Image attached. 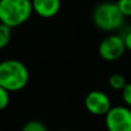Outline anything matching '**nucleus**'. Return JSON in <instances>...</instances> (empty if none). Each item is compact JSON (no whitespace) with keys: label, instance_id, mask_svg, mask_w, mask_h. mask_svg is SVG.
I'll use <instances>...</instances> for the list:
<instances>
[{"label":"nucleus","instance_id":"f257e3e1","mask_svg":"<svg viewBox=\"0 0 131 131\" xmlns=\"http://www.w3.org/2000/svg\"><path fill=\"white\" fill-rule=\"evenodd\" d=\"M29 82V70L27 66L15 59L0 62V86L9 92L20 91Z\"/></svg>","mask_w":131,"mask_h":131},{"label":"nucleus","instance_id":"f03ea898","mask_svg":"<svg viewBox=\"0 0 131 131\" xmlns=\"http://www.w3.org/2000/svg\"><path fill=\"white\" fill-rule=\"evenodd\" d=\"M94 25L101 31L112 32L120 29L124 23V15L118 9L117 4L112 1H102L94 7L92 13Z\"/></svg>","mask_w":131,"mask_h":131},{"label":"nucleus","instance_id":"7ed1b4c3","mask_svg":"<svg viewBox=\"0 0 131 131\" xmlns=\"http://www.w3.org/2000/svg\"><path fill=\"white\" fill-rule=\"evenodd\" d=\"M32 12L31 0H0V23L9 28L27 22Z\"/></svg>","mask_w":131,"mask_h":131},{"label":"nucleus","instance_id":"20e7f679","mask_svg":"<svg viewBox=\"0 0 131 131\" xmlns=\"http://www.w3.org/2000/svg\"><path fill=\"white\" fill-rule=\"evenodd\" d=\"M107 131H131V108L114 106L105 115Z\"/></svg>","mask_w":131,"mask_h":131},{"label":"nucleus","instance_id":"39448f33","mask_svg":"<svg viewBox=\"0 0 131 131\" xmlns=\"http://www.w3.org/2000/svg\"><path fill=\"white\" fill-rule=\"evenodd\" d=\"M125 51L127 48H125L123 38L117 35H111L104 38L99 44V48H98L100 58L109 62L121 59Z\"/></svg>","mask_w":131,"mask_h":131},{"label":"nucleus","instance_id":"423d86ee","mask_svg":"<svg viewBox=\"0 0 131 131\" xmlns=\"http://www.w3.org/2000/svg\"><path fill=\"white\" fill-rule=\"evenodd\" d=\"M84 104L89 113L95 116H105L112 108L109 97L100 90H93L89 92L85 97Z\"/></svg>","mask_w":131,"mask_h":131},{"label":"nucleus","instance_id":"0eeeda50","mask_svg":"<svg viewBox=\"0 0 131 131\" xmlns=\"http://www.w3.org/2000/svg\"><path fill=\"white\" fill-rule=\"evenodd\" d=\"M31 4L35 13L44 18L55 16L61 8V0H31Z\"/></svg>","mask_w":131,"mask_h":131},{"label":"nucleus","instance_id":"6e6552de","mask_svg":"<svg viewBox=\"0 0 131 131\" xmlns=\"http://www.w3.org/2000/svg\"><path fill=\"white\" fill-rule=\"evenodd\" d=\"M128 82L125 81V77L122 74H113L109 76L108 84L113 90L116 91H122L123 88L127 85Z\"/></svg>","mask_w":131,"mask_h":131},{"label":"nucleus","instance_id":"1a4fd4ad","mask_svg":"<svg viewBox=\"0 0 131 131\" xmlns=\"http://www.w3.org/2000/svg\"><path fill=\"white\" fill-rule=\"evenodd\" d=\"M10 36L12 28H9L8 25L4 24V23H0V50L8 45L9 40H10Z\"/></svg>","mask_w":131,"mask_h":131},{"label":"nucleus","instance_id":"9d476101","mask_svg":"<svg viewBox=\"0 0 131 131\" xmlns=\"http://www.w3.org/2000/svg\"><path fill=\"white\" fill-rule=\"evenodd\" d=\"M22 131H47V128L39 121H30L23 125Z\"/></svg>","mask_w":131,"mask_h":131},{"label":"nucleus","instance_id":"9b49d317","mask_svg":"<svg viewBox=\"0 0 131 131\" xmlns=\"http://www.w3.org/2000/svg\"><path fill=\"white\" fill-rule=\"evenodd\" d=\"M116 4L124 17H131V0H117Z\"/></svg>","mask_w":131,"mask_h":131},{"label":"nucleus","instance_id":"f8f14e48","mask_svg":"<svg viewBox=\"0 0 131 131\" xmlns=\"http://www.w3.org/2000/svg\"><path fill=\"white\" fill-rule=\"evenodd\" d=\"M9 104V91L0 86V111L5 109Z\"/></svg>","mask_w":131,"mask_h":131},{"label":"nucleus","instance_id":"ddd939ff","mask_svg":"<svg viewBox=\"0 0 131 131\" xmlns=\"http://www.w3.org/2000/svg\"><path fill=\"white\" fill-rule=\"evenodd\" d=\"M121 92H122V99L125 106L131 108V83H127V85L123 88Z\"/></svg>","mask_w":131,"mask_h":131},{"label":"nucleus","instance_id":"4468645a","mask_svg":"<svg viewBox=\"0 0 131 131\" xmlns=\"http://www.w3.org/2000/svg\"><path fill=\"white\" fill-rule=\"evenodd\" d=\"M122 38H123V41H124L125 48L131 52V30L128 32H125V35L122 37Z\"/></svg>","mask_w":131,"mask_h":131},{"label":"nucleus","instance_id":"2eb2a0df","mask_svg":"<svg viewBox=\"0 0 131 131\" xmlns=\"http://www.w3.org/2000/svg\"><path fill=\"white\" fill-rule=\"evenodd\" d=\"M59 131H70V130H59Z\"/></svg>","mask_w":131,"mask_h":131}]
</instances>
